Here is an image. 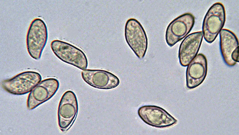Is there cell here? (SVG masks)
<instances>
[{
  "label": "cell",
  "instance_id": "obj_3",
  "mask_svg": "<svg viewBox=\"0 0 239 135\" xmlns=\"http://www.w3.org/2000/svg\"><path fill=\"white\" fill-rule=\"evenodd\" d=\"M51 49L60 60L80 69H86L88 66L87 57L81 49L69 43L54 40L50 44Z\"/></svg>",
  "mask_w": 239,
  "mask_h": 135
},
{
  "label": "cell",
  "instance_id": "obj_12",
  "mask_svg": "<svg viewBox=\"0 0 239 135\" xmlns=\"http://www.w3.org/2000/svg\"><path fill=\"white\" fill-rule=\"evenodd\" d=\"M202 31L193 32L186 37L181 43L178 58L180 65L187 66L197 55L203 40Z\"/></svg>",
  "mask_w": 239,
  "mask_h": 135
},
{
  "label": "cell",
  "instance_id": "obj_11",
  "mask_svg": "<svg viewBox=\"0 0 239 135\" xmlns=\"http://www.w3.org/2000/svg\"><path fill=\"white\" fill-rule=\"evenodd\" d=\"M220 49L223 59L229 66L239 62V43L237 37L232 31L223 29L220 32Z\"/></svg>",
  "mask_w": 239,
  "mask_h": 135
},
{
  "label": "cell",
  "instance_id": "obj_5",
  "mask_svg": "<svg viewBox=\"0 0 239 135\" xmlns=\"http://www.w3.org/2000/svg\"><path fill=\"white\" fill-rule=\"evenodd\" d=\"M125 39L128 44L140 59L145 56L148 48V38L143 27L136 19L127 21L125 28Z\"/></svg>",
  "mask_w": 239,
  "mask_h": 135
},
{
  "label": "cell",
  "instance_id": "obj_6",
  "mask_svg": "<svg viewBox=\"0 0 239 135\" xmlns=\"http://www.w3.org/2000/svg\"><path fill=\"white\" fill-rule=\"evenodd\" d=\"M78 110V101L72 91L65 92L59 104L57 116L58 126L63 131L68 129L74 122Z\"/></svg>",
  "mask_w": 239,
  "mask_h": 135
},
{
  "label": "cell",
  "instance_id": "obj_9",
  "mask_svg": "<svg viewBox=\"0 0 239 135\" xmlns=\"http://www.w3.org/2000/svg\"><path fill=\"white\" fill-rule=\"evenodd\" d=\"M59 86V81L55 78L41 81L28 95L27 101L28 109L33 110L50 99L55 94Z\"/></svg>",
  "mask_w": 239,
  "mask_h": 135
},
{
  "label": "cell",
  "instance_id": "obj_13",
  "mask_svg": "<svg viewBox=\"0 0 239 135\" xmlns=\"http://www.w3.org/2000/svg\"><path fill=\"white\" fill-rule=\"evenodd\" d=\"M186 86L189 89L196 88L205 80L207 71V62L205 56L200 53L187 66Z\"/></svg>",
  "mask_w": 239,
  "mask_h": 135
},
{
  "label": "cell",
  "instance_id": "obj_8",
  "mask_svg": "<svg viewBox=\"0 0 239 135\" xmlns=\"http://www.w3.org/2000/svg\"><path fill=\"white\" fill-rule=\"evenodd\" d=\"M195 22L194 16L190 13L182 14L172 21L168 26L166 40L168 45L172 47L189 33Z\"/></svg>",
  "mask_w": 239,
  "mask_h": 135
},
{
  "label": "cell",
  "instance_id": "obj_4",
  "mask_svg": "<svg viewBox=\"0 0 239 135\" xmlns=\"http://www.w3.org/2000/svg\"><path fill=\"white\" fill-rule=\"evenodd\" d=\"M41 80V76L39 73L26 71L3 80L1 86L4 90L11 94L23 95L30 92Z\"/></svg>",
  "mask_w": 239,
  "mask_h": 135
},
{
  "label": "cell",
  "instance_id": "obj_2",
  "mask_svg": "<svg viewBox=\"0 0 239 135\" xmlns=\"http://www.w3.org/2000/svg\"><path fill=\"white\" fill-rule=\"evenodd\" d=\"M225 20L223 4L220 2L214 3L208 10L203 22L202 32L206 42L211 43L214 41L222 29Z\"/></svg>",
  "mask_w": 239,
  "mask_h": 135
},
{
  "label": "cell",
  "instance_id": "obj_10",
  "mask_svg": "<svg viewBox=\"0 0 239 135\" xmlns=\"http://www.w3.org/2000/svg\"><path fill=\"white\" fill-rule=\"evenodd\" d=\"M83 80L88 84L97 89L109 90L117 87L119 78L113 74L100 69H87L81 72Z\"/></svg>",
  "mask_w": 239,
  "mask_h": 135
},
{
  "label": "cell",
  "instance_id": "obj_1",
  "mask_svg": "<svg viewBox=\"0 0 239 135\" xmlns=\"http://www.w3.org/2000/svg\"><path fill=\"white\" fill-rule=\"evenodd\" d=\"M48 38L47 28L44 21L39 18L33 19L29 26L26 39L27 51L33 58L36 60L40 58Z\"/></svg>",
  "mask_w": 239,
  "mask_h": 135
},
{
  "label": "cell",
  "instance_id": "obj_7",
  "mask_svg": "<svg viewBox=\"0 0 239 135\" xmlns=\"http://www.w3.org/2000/svg\"><path fill=\"white\" fill-rule=\"evenodd\" d=\"M138 114L146 124L159 128L171 127L177 120L163 108L155 105H146L139 108Z\"/></svg>",
  "mask_w": 239,
  "mask_h": 135
}]
</instances>
